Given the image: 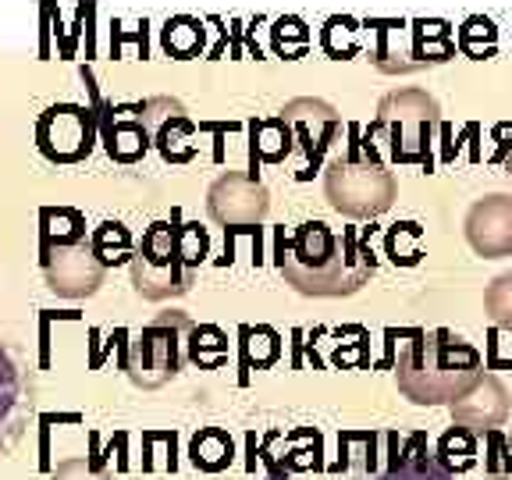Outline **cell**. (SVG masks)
Masks as SVG:
<instances>
[{"label":"cell","instance_id":"6da1fadb","mask_svg":"<svg viewBox=\"0 0 512 480\" xmlns=\"http://www.w3.org/2000/svg\"><path fill=\"white\" fill-rule=\"evenodd\" d=\"M278 271L299 296H352L374 274V249L370 242L356 246L352 228L338 239L324 221H306L278 239Z\"/></svg>","mask_w":512,"mask_h":480},{"label":"cell","instance_id":"7a4b0ae2","mask_svg":"<svg viewBox=\"0 0 512 480\" xmlns=\"http://www.w3.org/2000/svg\"><path fill=\"white\" fill-rule=\"evenodd\" d=\"M480 377V352L452 331H409L399 356V392L416 406H452Z\"/></svg>","mask_w":512,"mask_h":480},{"label":"cell","instance_id":"3957f363","mask_svg":"<svg viewBox=\"0 0 512 480\" xmlns=\"http://www.w3.org/2000/svg\"><path fill=\"white\" fill-rule=\"evenodd\" d=\"M210 256V235L200 224L153 221L132 256V285L150 303L185 296Z\"/></svg>","mask_w":512,"mask_h":480},{"label":"cell","instance_id":"277c9868","mask_svg":"<svg viewBox=\"0 0 512 480\" xmlns=\"http://www.w3.org/2000/svg\"><path fill=\"white\" fill-rule=\"evenodd\" d=\"M189 331L192 320L185 313L171 310L150 320L132 342L125 345V374L136 388H164L182 374V363L189 360Z\"/></svg>","mask_w":512,"mask_h":480},{"label":"cell","instance_id":"5b68a950","mask_svg":"<svg viewBox=\"0 0 512 480\" xmlns=\"http://www.w3.org/2000/svg\"><path fill=\"white\" fill-rule=\"evenodd\" d=\"M324 192L338 214L352 221H374L395 200V178L381 160H360L356 153L335 160L324 175Z\"/></svg>","mask_w":512,"mask_h":480},{"label":"cell","instance_id":"8992f818","mask_svg":"<svg viewBox=\"0 0 512 480\" xmlns=\"http://www.w3.org/2000/svg\"><path fill=\"white\" fill-rule=\"evenodd\" d=\"M40 267L47 288L61 299H89L104 285L107 267L93 253L89 239L75 242H40Z\"/></svg>","mask_w":512,"mask_h":480},{"label":"cell","instance_id":"52a82bcc","mask_svg":"<svg viewBox=\"0 0 512 480\" xmlns=\"http://www.w3.org/2000/svg\"><path fill=\"white\" fill-rule=\"evenodd\" d=\"M93 111L82 104H50L36 118V150L50 164H82L93 153Z\"/></svg>","mask_w":512,"mask_h":480},{"label":"cell","instance_id":"ba28073f","mask_svg":"<svg viewBox=\"0 0 512 480\" xmlns=\"http://www.w3.org/2000/svg\"><path fill=\"white\" fill-rule=\"evenodd\" d=\"M271 210V192L246 171H224L207 189V214L221 228H253Z\"/></svg>","mask_w":512,"mask_h":480},{"label":"cell","instance_id":"9c48e42d","mask_svg":"<svg viewBox=\"0 0 512 480\" xmlns=\"http://www.w3.org/2000/svg\"><path fill=\"white\" fill-rule=\"evenodd\" d=\"M281 118L292 125V136H296L299 150L306 153V164H303V171H299V182H306V178H313V171L320 168L324 153L331 150L342 121H338L335 107H331L328 100H317V96H296V100H288V104L281 107Z\"/></svg>","mask_w":512,"mask_h":480},{"label":"cell","instance_id":"30bf717a","mask_svg":"<svg viewBox=\"0 0 512 480\" xmlns=\"http://www.w3.org/2000/svg\"><path fill=\"white\" fill-rule=\"evenodd\" d=\"M136 114L143 118V125L150 128L153 143H157V150L164 160H171V164H185V160L196 157V146H189V139L196 136V125L185 118V111H182L178 100L157 96V100L139 104Z\"/></svg>","mask_w":512,"mask_h":480},{"label":"cell","instance_id":"8fae6325","mask_svg":"<svg viewBox=\"0 0 512 480\" xmlns=\"http://www.w3.org/2000/svg\"><path fill=\"white\" fill-rule=\"evenodd\" d=\"M466 242L484 260L512 256V200L509 196H484L466 214Z\"/></svg>","mask_w":512,"mask_h":480},{"label":"cell","instance_id":"7c38bea8","mask_svg":"<svg viewBox=\"0 0 512 480\" xmlns=\"http://www.w3.org/2000/svg\"><path fill=\"white\" fill-rule=\"evenodd\" d=\"M509 409H512V399H509V392H505V384L491 374H480L470 392L452 402L456 424H466V427H473V431H491V427L505 424V420H509Z\"/></svg>","mask_w":512,"mask_h":480},{"label":"cell","instance_id":"4fadbf2b","mask_svg":"<svg viewBox=\"0 0 512 480\" xmlns=\"http://www.w3.org/2000/svg\"><path fill=\"white\" fill-rule=\"evenodd\" d=\"M363 29H374V64L384 75H409L420 68V61L413 57V36L402 18H367Z\"/></svg>","mask_w":512,"mask_h":480},{"label":"cell","instance_id":"5bb4252c","mask_svg":"<svg viewBox=\"0 0 512 480\" xmlns=\"http://www.w3.org/2000/svg\"><path fill=\"white\" fill-rule=\"evenodd\" d=\"M438 121V104L434 96H427L424 89H402V93H392L377 111V128H388V136H402L406 125H431Z\"/></svg>","mask_w":512,"mask_h":480},{"label":"cell","instance_id":"9a60e30c","mask_svg":"<svg viewBox=\"0 0 512 480\" xmlns=\"http://www.w3.org/2000/svg\"><path fill=\"white\" fill-rule=\"evenodd\" d=\"M132 114H136V107H132ZM153 136L150 128L143 125V118H107L104 125V146L107 153H111V160H118V164H136V160L146 157V150H150Z\"/></svg>","mask_w":512,"mask_h":480},{"label":"cell","instance_id":"2e32d148","mask_svg":"<svg viewBox=\"0 0 512 480\" xmlns=\"http://www.w3.org/2000/svg\"><path fill=\"white\" fill-rule=\"evenodd\" d=\"M409 36H413V57L420 61V68L456 57L452 25L445 18H416V22H409Z\"/></svg>","mask_w":512,"mask_h":480},{"label":"cell","instance_id":"e0dca14e","mask_svg":"<svg viewBox=\"0 0 512 480\" xmlns=\"http://www.w3.org/2000/svg\"><path fill=\"white\" fill-rule=\"evenodd\" d=\"M203 43H207V29H203L200 18H192V15L168 18L164 29H160V47L168 50V57H175V61H192V57H200Z\"/></svg>","mask_w":512,"mask_h":480},{"label":"cell","instance_id":"ac0fdd59","mask_svg":"<svg viewBox=\"0 0 512 480\" xmlns=\"http://www.w3.org/2000/svg\"><path fill=\"white\" fill-rule=\"evenodd\" d=\"M253 157L264 160V164H281L288 153L296 150V136H292V125H288L281 114L264 121H253Z\"/></svg>","mask_w":512,"mask_h":480},{"label":"cell","instance_id":"d6986e66","mask_svg":"<svg viewBox=\"0 0 512 480\" xmlns=\"http://www.w3.org/2000/svg\"><path fill=\"white\" fill-rule=\"evenodd\" d=\"M189 459H192V466H196V470L221 473V470H228V466H232L235 445H232V438H228V431H221V427H203V431L192 438Z\"/></svg>","mask_w":512,"mask_h":480},{"label":"cell","instance_id":"ffe728a7","mask_svg":"<svg viewBox=\"0 0 512 480\" xmlns=\"http://www.w3.org/2000/svg\"><path fill=\"white\" fill-rule=\"evenodd\" d=\"M320 47L331 61H352L363 47V22L352 15H331L320 29Z\"/></svg>","mask_w":512,"mask_h":480},{"label":"cell","instance_id":"44dd1931","mask_svg":"<svg viewBox=\"0 0 512 480\" xmlns=\"http://www.w3.org/2000/svg\"><path fill=\"white\" fill-rule=\"evenodd\" d=\"M89 246H93V253L100 256V264L107 271L118 264H132V256H136V242H132V235H128V228L121 221L96 224L93 235H89Z\"/></svg>","mask_w":512,"mask_h":480},{"label":"cell","instance_id":"7402d4cb","mask_svg":"<svg viewBox=\"0 0 512 480\" xmlns=\"http://www.w3.org/2000/svg\"><path fill=\"white\" fill-rule=\"evenodd\" d=\"M438 463L452 473H463L477 463V431L466 424L452 427V431L441 434L438 441Z\"/></svg>","mask_w":512,"mask_h":480},{"label":"cell","instance_id":"603a6c76","mask_svg":"<svg viewBox=\"0 0 512 480\" xmlns=\"http://www.w3.org/2000/svg\"><path fill=\"white\" fill-rule=\"evenodd\" d=\"M456 47L463 50L466 57H473V61H488V57H495V50H498L495 22L484 15H470L463 25H459Z\"/></svg>","mask_w":512,"mask_h":480},{"label":"cell","instance_id":"cb8c5ba5","mask_svg":"<svg viewBox=\"0 0 512 480\" xmlns=\"http://www.w3.org/2000/svg\"><path fill=\"white\" fill-rule=\"evenodd\" d=\"M189 360L196 367H221L228 360V338L214 324H192L189 331Z\"/></svg>","mask_w":512,"mask_h":480},{"label":"cell","instance_id":"d4e9b609","mask_svg":"<svg viewBox=\"0 0 512 480\" xmlns=\"http://www.w3.org/2000/svg\"><path fill=\"white\" fill-rule=\"evenodd\" d=\"M271 47H274V54L285 57V61H299V57L310 50V29H306L303 18H296V15L278 18L271 29Z\"/></svg>","mask_w":512,"mask_h":480},{"label":"cell","instance_id":"484cf974","mask_svg":"<svg viewBox=\"0 0 512 480\" xmlns=\"http://www.w3.org/2000/svg\"><path fill=\"white\" fill-rule=\"evenodd\" d=\"M18 402H22V377H18V367L8 356V349L0 345V431L15 427Z\"/></svg>","mask_w":512,"mask_h":480},{"label":"cell","instance_id":"4316f807","mask_svg":"<svg viewBox=\"0 0 512 480\" xmlns=\"http://www.w3.org/2000/svg\"><path fill=\"white\" fill-rule=\"evenodd\" d=\"M47 214L57 221V228L50 221H40V242H75V239H86V221H82L79 210H68V207H47Z\"/></svg>","mask_w":512,"mask_h":480},{"label":"cell","instance_id":"83f0119b","mask_svg":"<svg viewBox=\"0 0 512 480\" xmlns=\"http://www.w3.org/2000/svg\"><path fill=\"white\" fill-rule=\"evenodd\" d=\"M384 246H388V256H392L395 264L402 267L420 264V224L413 221L395 224L392 232H388V239H384Z\"/></svg>","mask_w":512,"mask_h":480},{"label":"cell","instance_id":"f1b7e54d","mask_svg":"<svg viewBox=\"0 0 512 480\" xmlns=\"http://www.w3.org/2000/svg\"><path fill=\"white\" fill-rule=\"evenodd\" d=\"M484 306H488V317L495 320L498 328L512 331V274L491 281V288L484 292Z\"/></svg>","mask_w":512,"mask_h":480},{"label":"cell","instance_id":"f546056e","mask_svg":"<svg viewBox=\"0 0 512 480\" xmlns=\"http://www.w3.org/2000/svg\"><path fill=\"white\" fill-rule=\"evenodd\" d=\"M242 338H246V356L256 367H271L281 356V342L271 328H242Z\"/></svg>","mask_w":512,"mask_h":480},{"label":"cell","instance_id":"4dcf8cb0","mask_svg":"<svg viewBox=\"0 0 512 480\" xmlns=\"http://www.w3.org/2000/svg\"><path fill=\"white\" fill-rule=\"evenodd\" d=\"M488 480H512V441L498 427L488 431Z\"/></svg>","mask_w":512,"mask_h":480},{"label":"cell","instance_id":"1f68e13d","mask_svg":"<svg viewBox=\"0 0 512 480\" xmlns=\"http://www.w3.org/2000/svg\"><path fill=\"white\" fill-rule=\"evenodd\" d=\"M50 480H111V473L100 470L96 459L72 456V459H64V463H57L54 470H50Z\"/></svg>","mask_w":512,"mask_h":480},{"label":"cell","instance_id":"d6a6232c","mask_svg":"<svg viewBox=\"0 0 512 480\" xmlns=\"http://www.w3.org/2000/svg\"><path fill=\"white\" fill-rule=\"evenodd\" d=\"M377 480H448V477L434 463H427V459H420V463H399V456H395L392 470Z\"/></svg>","mask_w":512,"mask_h":480},{"label":"cell","instance_id":"836d02e7","mask_svg":"<svg viewBox=\"0 0 512 480\" xmlns=\"http://www.w3.org/2000/svg\"><path fill=\"white\" fill-rule=\"evenodd\" d=\"M505 171H509V175H512V160H505Z\"/></svg>","mask_w":512,"mask_h":480}]
</instances>
